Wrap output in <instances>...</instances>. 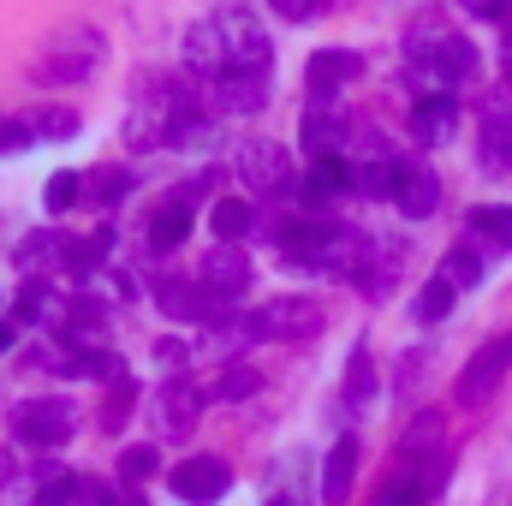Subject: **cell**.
I'll return each instance as SVG.
<instances>
[{"mask_svg":"<svg viewBox=\"0 0 512 506\" xmlns=\"http://www.w3.org/2000/svg\"><path fill=\"white\" fill-rule=\"evenodd\" d=\"M429 60H435V72H441L447 84H459V78H477V48H471L465 36H441Z\"/></svg>","mask_w":512,"mask_h":506,"instance_id":"7402d4cb","label":"cell"},{"mask_svg":"<svg viewBox=\"0 0 512 506\" xmlns=\"http://www.w3.org/2000/svg\"><path fill=\"white\" fill-rule=\"evenodd\" d=\"M453 298H459V292L435 274V280L417 292V304H411V310H417V322H447V316H453Z\"/></svg>","mask_w":512,"mask_h":506,"instance_id":"f546056e","label":"cell"},{"mask_svg":"<svg viewBox=\"0 0 512 506\" xmlns=\"http://www.w3.org/2000/svg\"><path fill=\"white\" fill-rule=\"evenodd\" d=\"M36 131L30 126H18V120H0V155H12V149H24Z\"/></svg>","mask_w":512,"mask_h":506,"instance_id":"60d3db41","label":"cell"},{"mask_svg":"<svg viewBox=\"0 0 512 506\" xmlns=\"http://www.w3.org/2000/svg\"><path fill=\"white\" fill-rule=\"evenodd\" d=\"M507 352H512V334H507Z\"/></svg>","mask_w":512,"mask_h":506,"instance_id":"7dc6e473","label":"cell"},{"mask_svg":"<svg viewBox=\"0 0 512 506\" xmlns=\"http://www.w3.org/2000/svg\"><path fill=\"white\" fill-rule=\"evenodd\" d=\"M435 203H441V179H435L429 167H399L393 209H399L405 221H429V215H435Z\"/></svg>","mask_w":512,"mask_h":506,"instance_id":"5bb4252c","label":"cell"},{"mask_svg":"<svg viewBox=\"0 0 512 506\" xmlns=\"http://www.w3.org/2000/svg\"><path fill=\"white\" fill-rule=\"evenodd\" d=\"M322 304L316 298H304V292H280V298H268L262 310H256V334L262 340H310V334H322Z\"/></svg>","mask_w":512,"mask_h":506,"instance_id":"3957f363","label":"cell"},{"mask_svg":"<svg viewBox=\"0 0 512 506\" xmlns=\"http://www.w3.org/2000/svg\"><path fill=\"white\" fill-rule=\"evenodd\" d=\"M66 245H72L66 233H54V227H42V233H30V239L18 245V268H24V274L36 280V268H42V262H66Z\"/></svg>","mask_w":512,"mask_h":506,"instance_id":"d4e9b609","label":"cell"},{"mask_svg":"<svg viewBox=\"0 0 512 506\" xmlns=\"http://www.w3.org/2000/svg\"><path fill=\"white\" fill-rule=\"evenodd\" d=\"M155 471H161V459H155V447H126V453H120V477H126L131 489H143V483H149Z\"/></svg>","mask_w":512,"mask_h":506,"instance_id":"e575fe53","label":"cell"},{"mask_svg":"<svg viewBox=\"0 0 512 506\" xmlns=\"http://www.w3.org/2000/svg\"><path fill=\"white\" fill-rule=\"evenodd\" d=\"M441 280H447L453 292H465V286H483V256L459 245V251L447 256V262H441Z\"/></svg>","mask_w":512,"mask_h":506,"instance_id":"1f68e13d","label":"cell"},{"mask_svg":"<svg viewBox=\"0 0 512 506\" xmlns=\"http://www.w3.org/2000/svg\"><path fill=\"white\" fill-rule=\"evenodd\" d=\"M72 429H78L72 399H24L12 411V435L24 447H60V441H72Z\"/></svg>","mask_w":512,"mask_h":506,"instance_id":"277c9868","label":"cell"},{"mask_svg":"<svg viewBox=\"0 0 512 506\" xmlns=\"http://www.w3.org/2000/svg\"><path fill=\"white\" fill-rule=\"evenodd\" d=\"M274 6H280V18H310L322 0H274Z\"/></svg>","mask_w":512,"mask_h":506,"instance_id":"ee69618b","label":"cell"},{"mask_svg":"<svg viewBox=\"0 0 512 506\" xmlns=\"http://www.w3.org/2000/svg\"><path fill=\"white\" fill-rule=\"evenodd\" d=\"M131 381H114V393H108V405H102V429H120L126 423V411H131Z\"/></svg>","mask_w":512,"mask_h":506,"instance_id":"74e56055","label":"cell"},{"mask_svg":"<svg viewBox=\"0 0 512 506\" xmlns=\"http://www.w3.org/2000/svg\"><path fill=\"white\" fill-rule=\"evenodd\" d=\"M167 483H173V495L191 506H215L227 489H233V471H227V459H215V453H197V459H179L173 471H167Z\"/></svg>","mask_w":512,"mask_h":506,"instance_id":"52a82bcc","label":"cell"},{"mask_svg":"<svg viewBox=\"0 0 512 506\" xmlns=\"http://www.w3.org/2000/svg\"><path fill=\"white\" fill-rule=\"evenodd\" d=\"M30 131H36V137H72V131H78V114H66V108L36 114V120H30Z\"/></svg>","mask_w":512,"mask_h":506,"instance_id":"f35d334b","label":"cell"},{"mask_svg":"<svg viewBox=\"0 0 512 506\" xmlns=\"http://www.w3.org/2000/svg\"><path fill=\"white\" fill-rule=\"evenodd\" d=\"M411 137H417V143H441V137H453V96H429V102H417V108H411Z\"/></svg>","mask_w":512,"mask_h":506,"instance_id":"44dd1931","label":"cell"},{"mask_svg":"<svg viewBox=\"0 0 512 506\" xmlns=\"http://www.w3.org/2000/svg\"><path fill=\"white\" fill-rule=\"evenodd\" d=\"M256 387H262L256 370H227V376L215 381V393H209V399H227V405H233V399H251Z\"/></svg>","mask_w":512,"mask_h":506,"instance_id":"8d00e7d4","label":"cell"},{"mask_svg":"<svg viewBox=\"0 0 512 506\" xmlns=\"http://www.w3.org/2000/svg\"><path fill=\"white\" fill-rule=\"evenodd\" d=\"M262 96H268L262 72H227V78H215V102H221L227 114H256Z\"/></svg>","mask_w":512,"mask_h":506,"instance_id":"d6986e66","label":"cell"},{"mask_svg":"<svg viewBox=\"0 0 512 506\" xmlns=\"http://www.w3.org/2000/svg\"><path fill=\"white\" fill-rule=\"evenodd\" d=\"M197 191H203V179L185 185V191H173V197L149 215V251L155 256H167V251L185 245V233H191V221H197V215H191V209H197Z\"/></svg>","mask_w":512,"mask_h":506,"instance_id":"9c48e42d","label":"cell"},{"mask_svg":"<svg viewBox=\"0 0 512 506\" xmlns=\"http://www.w3.org/2000/svg\"><path fill=\"white\" fill-rule=\"evenodd\" d=\"M507 364H512L507 340L483 346V352L471 358V370L459 376V387H453V399H459V405H483V399H495V387H501V376H507Z\"/></svg>","mask_w":512,"mask_h":506,"instance_id":"7c38bea8","label":"cell"},{"mask_svg":"<svg viewBox=\"0 0 512 506\" xmlns=\"http://www.w3.org/2000/svg\"><path fill=\"white\" fill-rule=\"evenodd\" d=\"M393 185H399V161H364V167H352V191L358 197H387L393 203Z\"/></svg>","mask_w":512,"mask_h":506,"instance_id":"f1b7e54d","label":"cell"},{"mask_svg":"<svg viewBox=\"0 0 512 506\" xmlns=\"http://www.w3.org/2000/svg\"><path fill=\"white\" fill-rule=\"evenodd\" d=\"M126 191H131V173H120V167H90V173H84V203L114 209Z\"/></svg>","mask_w":512,"mask_h":506,"instance_id":"4316f807","label":"cell"},{"mask_svg":"<svg viewBox=\"0 0 512 506\" xmlns=\"http://www.w3.org/2000/svg\"><path fill=\"white\" fill-rule=\"evenodd\" d=\"M358 72H364V60H358L352 48H316L310 66H304V84H310V96H334V90L352 84Z\"/></svg>","mask_w":512,"mask_h":506,"instance_id":"4fadbf2b","label":"cell"},{"mask_svg":"<svg viewBox=\"0 0 512 506\" xmlns=\"http://www.w3.org/2000/svg\"><path fill=\"white\" fill-rule=\"evenodd\" d=\"M471 251L477 256H507L512 251V209L507 203L471 209Z\"/></svg>","mask_w":512,"mask_h":506,"instance_id":"e0dca14e","label":"cell"},{"mask_svg":"<svg viewBox=\"0 0 512 506\" xmlns=\"http://www.w3.org/2000/svg\"><path fill=\"white\" fill-rule=\"evenodd\" d=\"M102 60H108L102 30H60L36 54V84H84Z\"/></svg>","mask_w":512,"mask_h":506,"instance_id":"6da1fadb","label":"cell"},{"mask_svg":"<svg viewBox=\"0 0 512 506\" xmlns=\"http://www.w3.org/2000/svg\"><path fill=\"white\" fill-rule=\"evenodd\" d=\"M251 262H245V251H233V245H215V251L203 256V268H197V280H203V292L221 304V310H233L245 292H251Z\"/></svg>","mask_w":512,"mask_h":506,"instance_id":"ba28073f","label":"cell"},{"mask_svg":"<svg viewBox=\"0 0 512 506\" xmlns=\"http://www.w3.org/2000/svg\"><path fill=\"white\" fill-rule=\"evenodd\" d=\"M18 322H42V310H54V292L42 286V280H24V292H18Z\"/></svg>","mask_w":512,"mask_h":506,"instance_id":"d590c367","label":"cell"},{"mask_svg":"<svg viewBox=\"0 0 512 506\" xmlns=\"http://www.w3.org/2000/svg\"><path fill=\"white\" fill-rule=\"evenodd\" d=\"M78 203H84V173L60 167V173L48 179V191H42V209H48V215H72Z\"/></svg>","mask_w":512,"mask_h":506,"instance_id":"83f0119b","label":"cell"},{"mask_svg":"<svg viewBox=\"0 0 512 506\" xmlns=\"http://www.w3.org/2000/svg\"><path fill=\"white\" fill-rule=\"evenodd\" d=\"M78 501H90V506H149L143 495H120V489H108V483H84Z\"/></svg>","mask_w":512,"mask_h":506,"instance_id":"ab89813d","label":"cell"},{"mask_svg":"<svg viewBox=\"0 0 512 506\" xmlns=\"http://www.w3.org/2000/svg\"><path fill=\"white\" fill-rule=\"evenodd\" d=\"M352 137V126L340 120V114H304V149L322 161V155H334L340 143Z\"/></svg>","mask_w":512,"mask_h":506,"instance_id":"cb8c5ba5","label":"cell"},{"mask_svg":"<svg viewBox=\"0 0 512 506\" xmlns=\"http://www.w3.org/2000/svg\"><path fill=\"white\" fill-rule=\"evenodd\" d=\"M185 66L197 78H227V48H221V24L215 18H197L185 30Z\"/></svg>","mask_w":512,"mask_h":506,"instance_id":"9a60e30c","label":"cell"},{"mask_svg":"<svg viewBox=\"0 0 512 506\" xmlns=\"http://www.w3.org/2000/svg\"><path fill=\"white\" fill-rule=\"evenodd\" d=\"M352 483H358V441H334L328 459H322V501L328 506H346L352 501Z\"/></svg>","mask_w":512,"mask_h":506,"instance_id":"2e32d148","label":"cell"},{"mask_svg":"<svg viewBox=\"0 0 512 506\" xmlns=\"http://www.w3.org/2000/svg\"><path fill=\"white\" fill-rule=\"evenodd\" d=\"M477 149H483V167H512V114H483V137H477Z\"/></svg>","mask_w":512,"mask_h":506,"instance_id":"603a6c76","label":"cell"},{"mask_svg":"<svg viewBox=\"0 0 512 506\" xmlns=\"http://www.w3.org/2000/svg\"><path fill=\"white\" fill-rule=\"evenodd\" d=\"M197 417H203V393L191 381H167L155 393V429H161V441H185L197 429Z\"/></svg>","mask_w":512,"mask_h":506,"instance_id":"30bf717a","label":"cell"},{"mask_svg":"<svg viewBox=\"0 0 512 506\" xmlns=\"http://www.w3.org/2000/svg\"><path fill=\"white\" fill-rule=\"evenodd\" d=\"M84 495V477H66V471H42V483H36V506H72Z\"/></svg>","mask_w":512,"mask_h":506,"instance_id":"4dcf8cb0","label":"cell"},{"mask_svg":"<svg viewBox=\"0 0 512 506\" xmlns=\"http://www.w3.org/2000/svg\"><path fill=\"white\" fill-rule=\"evenodd\" d=\"M155 358H161V364H173V370H179V364H191V352H185L179 340H155Z\"/></svg>","mask_w":512,"mask_h":506,"instance_id":"7bdbcfd3","label":"cell"},{"mask_svg":"<svg viewBox=\"0 0 512 506\" xmlns=\"http://www.w3.org/2000/svg\"><path fill=\"white\" fill-rule=\"evenodd\" d=\"M512 18V12H507ZM501 60H507V78H512V30H507V48H501Z\"/></svg>","mask_w":512,"mask_h":506,"instance_id":"f6af8a7d","label":"cell"},{"mask_svg":"<svg viewBox=\"0 0 512 506\" xmlns=\"http://www.w3.org/2000/svg\"><path fill=\"white\" fill-rule=\"evenodd\" d=\"M221 24V48H227V72H268V60H274V42H268V30L256 24L251 12H221L215 18Z\"/></svg>","mask_w":512,"mask_h":506,"instance_id":"5b68a950","label":"cell"},{"mask_svg":"<svg viewBox=\"0 0 512 506\" xmlns=\"http://www.w3.org/2000/svg\"><path fill=\"white\" fill-rule=\"evenodd\" d=\"M239 173H245V185H251L256 197L292 191V161H286V149L274 137H245L239 143Z\"/></svg>","mask_w":512,"mask_h":506,"instance_id":"8992f818","label":"cell"},{"mask_svg":"<svg viewBox=\"0 0 512 506\" xmlns=\"http://www.w3.org/2000/svg\"><path fill=\"white\" fill-rule=\"evenodd\" d=\"M340 191H352V167H346L340 155H322V161L298 179V197H304V203H328V197H340Z\"/></svg>","mask_w":512,"mask_h":506,"instance_id":"ac0fdd59","label":"cell"},{"mask_svg":"<svg viewBox=\"0 0 512 506\" xmlns=\"http://www.w3.org/2000/svg\"><path fill=\"white\" fill-rule=\"evenodd\" d=\"M459 6H465L471 18H507L512 12V0H459Z\"/></svg>","mask_w":512,"mask_h":506,"instance_id":"b9f144b4","label":"cell"},{"mask_svg":"<svg viewBox=\"0 0 512 506\" xmlns=\"http://www.w3.org/2000/svg\"><path fill=\"white\" fill-rule=\"evenodd\" d=\"M209 227H215V239H221V245H239V239H251L256 209L245 203V197H221V203L209 209Z\"/></svg>","mask_w":512,"mask_h":506,"instance_id":"ffe728a7","label":"cell"},{"mask_svg":"<svg viewBox=\"0 0 512 506\" xmlns=\"http://www.w3.org/2000/svg\"><path fill=\"white\" fill-rule=\"evenodd\" d=\"M6 346H12V322H0V352H6Z\"/></svg>","mask_w":512,"mask_h":506,"instance_id":"bcb514c9","label":"cell"},{"mask_svg":"<svg viewBox=\"0 0 512 506\" xmlns=\"http://www.w3.org/2000/svg\"><path fill=\"white\" fill-rule=\"evenodd\" d=\"M191 120V102L173 90V84H149L137 102H131L126 120V143L131 149H161V143H179V126Z\"/></svg>","mask_w":512,"mask_h":506,"instance_id":"7a4b0ae2","label":"cell"},{"mask_svg":"<svg viewBox=\"0 0 512 506\" xmlns=\"http://www.w3.org/2000/svg\"><path fill=\"white\" fill-rule=\"evenodd\" d=\"M155 304H161V316H173V322H221L227 310L203 292V280H161L155 286Z\"/></svg>","mask_w":512,"mask_h":506,"instance_id":"8fae6325","label":"cell"},{"mask_svg":"<svg viewBox=\"0 0 512 506\" xmlns=\"http://www.w3.org/2000/svg\"><path fill=\"white\" fill-rule=\"evenodd\" d=\"M346 399H352V405H370V399H376V364H370L364 346H358L352 364H346Z\"/></svg>","mask_w":512,"mask_h":506,"instance_id":"d6a6232c","label":"cell"},{"mask_svg":"<svg viewBox=\"0 0 512 506\" xmlns=\"http://www.w3.org/2000/svg\"><path fill=\"white\" fill-rule=\"evenodd\" d=\"M429 489H435V477H423L417 465H405L382 495H376V506H423V501H429Z\"/></svg>","mask_w":512,"mask_h":506,"instance_id":"484cf974","label":"cell"},{"mask_svg":"<svg viewBox=\"0 0 512 506\" xmlns=\"http://www.w3.org/2000/svg\"><path fill=\"white\" fill-rule=\"evenodd\" d=\"M102 256H108V227L96 239H72L66 245V268L72 274H102Z\"/></svg>","mask_w":512,"mask_h":506,"instance_id":"836d02e7","label":"cell"}]
</instances>
